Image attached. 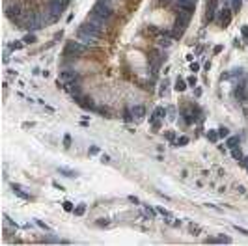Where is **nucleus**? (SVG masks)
Returning a JSON list of instances; mask_svg holds the SVG:
<instances>
[{
	"label": "nucleus",
	"mask_w": 248,
	"mask_h": 246,
	"mask_svg": "<svg viewBox=\"0 0 248 246\" xmlns=\"http://www.w3.org/2000/svg\"><path fill=\"white\" fill-rule=\"evenodd\" d=\"M190 15H192V11H189V9L179 11V15H177V19H175V23H174V37H179V35L185 32L187 24H189V20H190Z\"/></svg>",
	"instance_id": "f257e3e1"
},
{
	"label": "nucleus",
	"mask_w": 248,
	"mask_h": 246,
	"mask_svg": "<svg viewBox=\"0 0 248 246\" xmlns=\"http://www.w3.org/2000/svg\"><path fill=\"white\" fill-rule=\"evenodd\" d=\"M92 13L95 15V17H99L101 20H105V23H108V20L112 19V9H110V6L105 4L103 0H99V2L92 8Z\"/></svg>",
	"instance_id": "f03ea898"
},
{
	"label": "nucleus",
	"mask_w": 248,
	"mask_h": 246,
	"mask_svg": "<svg viewBox=\"0 0 248 246\" xmlns=\"http://www.w3.org/2000/svg\"><path fill=\"white\" fill-rule=\"evenodd\" d=\"M86 50H88V45H84V43H80V41H67V45H65V50H64V54H71V56H80V54H84Z\"/></svg>",
	"instance_id": "7ed1b4c3"
},
{
	"label": "nucleus",
	"mask_w": 248,
	"mask_h": 246,
	"mask_svg": "<svg viewBox=\"0 0 248 246\" xmlns=\"http://www.w3.org/2000/svg\"><path fill=\"white\" fill-rule=\"evenodd\" d=\"M77 39L80 41V43L88 45V47H93V45L97 43V39H99V37H95V35L88 34V32H84V30H78V32H77Z\"/></svg>",
	"instance_id": "20e7f679"
},
{
	"label": "nucleus",
	"mask_w": 248,
	"mask_h": 246,
	"mask_svg": "<svg viewBox=\"0 0 248 246\" xmlns=\"http://www.w3.org/2000/svg\"><path fill=\"white\" fill-rule=\"evenodd\" d=\"M60 80H62L64 84L75 82V80H78V73L73 71V69H64V71H60Z\"/></svg>",
	"instance_id": "39448f33"
},
{
	"label": "nucleus",
	"mask_w": 248,
	"mask_h": 246,
	"mask_svg": "<svg viewBox=\"0 0 248 246\" xmlns=\"http://www.w3.org/2000/svg\"><path fill=\"white\" fill-rule=\"evenodd\" d=\"M6 15H8V19H11V20H19V19H21V6H17V4L8 6L6 8Z\"/></svg>",
	"instance_id": "423d86ee"
},
{
	"label": "nucleus",
	"mask_w": 248,
	"mask_h": 246,
	"mask_svg": "<svg viewBox=\"0 0 248 246\" xmlns=\"http://www.w3.org/2000/svg\"><path fill=\"white\" fill-rule=\"evenodd\" d=\"M78 105L82 106L84 110H97V106L93 105V101L90 97H84V99H78Z\"/></svg>",
	"instance_id": "0eeeda50"
},
{
	"label": "nucleus",
	"mask_w": 248,
	"mask_h": 246,
	"mask_svg": "<svg viewBox=\"0 0 248 246\" xmlns=\"http://www.w3.org/2000/svg\"><path fill=\"white\" fill-rule=\"evenodd\" d=\"M230 23H231V11H230V9H222V11H220V24L226 28Z\"/></svg>",
	"instance_id": "6e6552de"
},
{
	"label": "nucleus",
	"mask_w": 248,
	"mask_h": 246,
	"mask_svg": "<svg viewBox=\"0 0 248 246\" xmlns=\"http://www.w3.org/2000/svg\"><path fill=\"white\" fill-rule=\"evenodd\" d=\"M231 157H233L235 160H237V162L241 164V166H244V155H242V153H241L239 146H237V147H233V149H231Z\"/></svg>",
	"instance_id": "1a4fd4ad"
},
{
	"label": "nucleus",
	"mask_w": 248,
	"mask_h": 246,
	"mask_svg": "<svg viewBox=\"0 0 248 246\" xmlns=\"http://www.w3.org/2000/svg\"><path fill=\"white\" fill-rule=\"evenodd\" d=\"M131 112H133V116L134 117H144V114H146V108L142 105H134L133 108H131Z\"/></svg>",
	"instance_id": "9d476101"
},
{
	"label": "nucleus",
	"mask_w": 248,
	"mask_h": 246,
	"mask_svg": "<svg viewBox=\"0 0 248 246\" xmlns=\"http://www.w3.org/2000/svg\"><path fill=\"white\" fill-rule=\"evenodd\" d=\"M239 146V136H228L226 140V147L228 149H233V147Z\"/></svg>",
	"instance_id": "9b49d317"
},
{
	"label": "nucleus",
	"mask_w": 248,
	"mask_h": 246,
	"mask_svg": "<svg viewBox=\"0 0 248 246\" xmlns=\"http://www.w3.org/2000/svg\"><path fill=\"white\" fill-rule=\"evenodd\" d=\"M174 90H175V91H185V90H187V80H183V78H177V80H175Z\"/></svg>",
	"instance_id": "f8f14e48"
},
{
	"label": "nucleus",
	"mask_w": 248,
	"mask_h": 246,
	"mask_svg": "<svg viewBox=\"0 0 248 246\" xmlns=\"http://www.w3.org/2000/svg\"><path fill=\"white\" fill-rule=\"evenodd\" d=\"M183 117H185V123L187 125H192L196 119V116H192V112L190 110H183Z\"/></svg>",
	"instance_id": "ddd939ff"
},
{
	"label": "nucleus",
	"mask_w": 248,
	"mask_h": 246,
	"mask_svg": "<svg viewBox=\"0 0 248 246\" xmlns=\"http://www.w3.org/2000/svg\"><path fill=\"white\" fill-rule=\"evenodd\" d=\"M58 172L62 173V175H65V177H77L78 175L75 170H69V168H58Z\"/></svg>",
	"instance_id": "4468645a"
},
{
	"label": "nucleus",
	"mask_w": 248,
	"mask_h": 246,
	"mask_svg": "<svg viewBox=\"0 0 248 246\" xmlns=\"http://www.w3.org/2000/svg\"><path fill=\"white\" fill-rule=\"evenodd\" d=\"M24 190H26V188H13V192H15V194H17V196H19V198H23V199H30V198H32V196H30V194H28V192H24Z\"/></svg>",
	"instance_id": "2eb2a0df"
},
{
	"label": "nucleus",
	"mask_w": 248,
	"mask_h": 246,
	"mask_svg": "<svg viewBox=\"0 0 248 246\" xmlns=\"http://www.w3.org/2000/svg\"><path fill=\"white\" fill-rule=\"evenodd\" d=\"M84 213H86V205H84V203H80L78 207H75V211H73L75 216H82Z\"/></svg>",
	"instance_id": "dca6fc26"
},
{
	"label": "nucleus",
	"mask_w": 248,
	"mask_h": 246,
	"mask_svg": "<svg viewBox=\"0 0 248 246\" xmlns=\"http://www.w3.org/2000/svg\"><path fill=\"white\" fill-rule=\"evenodd\" d=\"M23 43H24V45H32V43H35V35H34V34H26V35L23 37Z\"/></svg>",
	"instance_id": "f3484780"
},
{
	"label": "nucleus",
	"mask_w": 248,
	"mask_h": 246,
	"mask_svg": "<svg viewBox=\"0 0 248 246\" xmlns=\"http://www.w3.org/2000/svg\"><path fill=\"white\" fill-rule=\"evenodd\" d=\"M189 144V136H179L175 140V146H179V147H183V146H187Z\"/></svg>",
	"instance_id": "a211bd4d"
},
{
	"label": "nucleus",
	"mask_w": 248,
	"mask_h": 246,
	"mask_svg": "<svg viewBox=\"0 0 248 246\" xmlns=\"http://www.w3.org/2000/svg\"><path fill=\"white\" fill-rule=\"evenodd\" d=\"M168 86H170V82L166 80V78H164L163 82H160V91H159V93H160V97H163V95L166 93V90H168Z\"/></svg>",
	"instance_id": "6ab92c4d"
},
{
	"label": "nucleus",
	"mask_w": 248,
	"mask_h": 246,
	"mask_svg": "<svg viewBox=\"0 0 248 246\" xmlns=\"http://www.w3.org/2000/svg\"><path fill=\"white\" fill-rule=\"evenodd\" d=\"M218 136L220 138H228V136H230V129H228V127H220V129H218Z\"/></svg>",
	"instance_id": "aec40b11"
},
{
	"label": "nucleus",
	"mask_w": 248,
	"mask_h": 246,
	"mask_svg": "<svg viewBox=\"0 0 248 246\" xmlns=\"http://www.w3.org/2000/svg\"><path fill=\"white\" fill-rule=\"evenodd\" d=\"M207 138H209L211 142H216L220 136H218V132H216V131H209V132H207Z\"/></svg>",
	"instance_id": "412c9836"
},
{
	"label": "nucleus",
	"mask_w": 248,
	"mask_h": 246,
	"mask_svg": "<svg viewBox=\"0 0 248 246\" xmlns=\"http://www.w3.org/2000/svg\"><path fill=\"white\" fill-rule=\"evenodd\" d=\"M241 4H242V0H231V8H233V11H239Z\"/></svg>",
	"instance_id": "4be33fe9"
},
{
	"label": "nucleus",
	"mask_w": 248,
	"mask_h": 246,
	"mask_svg": "<svg viewBox=\"0 0 248 246\" xmlns=\"http://www.w3.org/2000/svg\"><path fill=\"white\" fill-rule=\"evenodd\" d=\"M62 205H64V209H65L67 213H73V211H75V207H73V203H71V201H64Z\"/></svg>",
	"instance_id": "5701e85b"
},
{
	"label": "nucleus",
	"mask_w": 248,
	"mask_h": 246,
	"mask_svg": "<svg viewBox=\"0 0 248 246\" xmlns=\"http://www.w3.org/2000/svg\"><path fill=\"white\" fill-rule=\"evenodd\" d=\"M233 229H235V231H239L241 235H244V237H248V229H244V228H241V226H237V224L233 226Z\"/></svg>",
	"instance_id": "b1692460"
},
{
	"label": "nucleus",
	"mask_w": 248,
	"mask_h": 246,
	"mask_svg": "<svg viewBox=\"0 0 248 246\" xmlns=\"http://www.w3.org/2000/svg\"><path fill=\"white\" fill-rule=\"evenodd\" d=\"M155 116H157V117H164V116H166V108H163V106H159V108L155 110Z\"/></svg>",
	"instance_id": "393cba45"
},
{
	"label": "nucleus",
	"mask_w": 248,
	"mask_h": 246,
	"mask_svg": "<svg viewBox=\"0 0 248 246\" xmlns=\"http://www.w3.org/2000/svg\"><path fill=\"white\" fill-rule=\"evenodd\" d=\"M23 41H15V43H11L9 47H11V50H19V49H23Z\"/></svg>",
	"instance_id": "a878e982"
},
{
	"label": "nucleus",
	"mask_w": 248,
	"mask_h": 246,
	"mask_svg": "<svg viewBox=\"0 0 248 246\" xmlns=\"http://www.w3.org/2000/svg\"><path fill=\"white\" fill-rule=\"evenodd\" d=\"M133 117H134V116H133V112H131V108H125V116H123V119H125V121H131Z\"/></svg>",
	"instance_id": "bb28decb"
},
{
	"label": "nucleus",
	"mask_w": 248,
	"mask_h": 246,
	"mask_svg": "<svg viewBox=\"0 0 248 246\" xmlns=\"http://www.w3.org/2000/svg\"><path fill=\"white\" fill-rule=\"evenodd\" d=\"M64 147H65V149H69V147H71V136L69 134L64 136Z\"/></svg>",
	"instance_id": "cd10ccee"
},
{
	"label": "nucleus",
	"mask_w": 248,
	"mask_h": 246,
	"mask_svg": "<svg viewBox=\"0 0 248 246\" xmlns=\"http://www.w3.org/2000/svg\"><path fill=\"white\" fill-rule=\"evenodd\" d=\"M189 229H190L192 233H201V228H200V226H196V224H190Z\"/></svg>",
	"instance_id": "c85d7f7f"
},
{
	"label": "nucleus",
	"mask_w": 248,
	"mask_h": 246,
	"mask_svg": "<svg viewBox=\"0 0 248 246\" xmlns=\"http://www.w3.org/2000/svg\"><path fill=\"white\" fill-rule=\"evenodd\" d=\"M157 213H160V214H163V216H166V218H172V214L166 211L164 207H159V209H157Z\"/></svg>",
	"instance_id": "c756f323"
},
{
	"label": "nucleus",
	"mask_w": 248,
	"mask_h": 246,
	"mask_svg": "<svg viewBox=\"0 0 248 246\" xmlns=\"http://www.w3.org/2000/svg\"><path fill=\"white\" fill-rule=\"evenodd\" d=\"M95 224H97L99 228H106V226H108L110 222H108V220H105V218H99V220H97V222H95Z\"/></svg>",
	"instance_id": "7c9ffc66"
},
{
	"label": "nucleus",
	"mask_w": 248,
	"mask_h": 246,
	"mask_svg": "<svg viewBox=\"0 0 248 246\" xmlns=\"http://www.w3.org/2000/svg\"><path fill=\"white\" fill-rule=\"evenodd\" d=\"M146 213H148V216H149V218H153L155 214H157V211H153V209H151L149 205H146Z\"/></svg>",
	"instance_id": "2f4dec72"
},
{
	"label": "nucleus",
	"mask_w": 248,
	"mask_h": 246,
	"mask_svg": "<svg viewBox=\"0 0 248 246\" xmlns=\"http://www.w3.org/2000/svg\"><path fill=\"white\" fill-rule=\"evenodd\" d=\"M4 224H6V226H15V228H17V224L11 222V218H9L8 214H4Z\"/></svg>",
	"instance_id": "473e14b6"
},
{
	"label": "nucleus",
	"mask_w": 248,
	"mask_h": 246,
	"mask_svg": "<svg viewBox=\"0 0 248 246\" xmlns=\"http://www.w3.org/2000/svg\"><path fill=\"white\" fill-rule=\"evenodd\" d=\"M218 239V242H224V244H230L231 242V239L230 237H224V235H220V237H216Z\"/></svg>",
	"instance_id": "72a5a7b5"
},
{
	"label": "nucleus",
	"mask_w": 248,
	"mask_h": 246,
	"mask_svg": "<svg viewBox=\"0 0 248 246\" xmlns=\"http://www.w3.org/2000/svg\"><path fill=\"white\" fill-rule=\"evenodd\" d=\"M190 71H192V73H196V71H200V64H196V62H192V64H190Z\"/></svg>",
	"instance_id": "f704fd0d"
},
{
	"label": "nucleus",
	"mask_w": 248,
	"mask_h": 246,
	"mask_svg": "<svg viewBox=\"0 0 248 246\" xmlns=\"http://www.w3.org/2000/svg\"><path fill=\"white\" fill-rule=\"evenodd\" d=\"M241 34H242V37L248 41V26H241Z\"/></svg>",
	"instance_id": "c9c22d12"
},
{
	"label": "nucleus",
	"mask_w": 248,
	"mask_h": 246,
	"mask_svg": "<svg viewBox=\"0 0 248 246\" xmlns=\"http://www.w3.org/2000/svg\"><path fill=\"white\" fill-rule=\"evenodd\" d=\"M166 138H168V140L175 146V134H174V132H166Z\"/></svg>",
	"instance_id": "e433bc0d"
},
{
	"label": "nucleus",
	"mask_w": 248,
	"mask_h": 246,
	"mask_svg": "<svg viewBox=\"0 0 248 246\" xmlns=\"http://www.w3.org/2000/svg\"><path fill=\"white\" fill-rule=\"evenodd\" d=\"M187 84H189V86H196V75L189 76V80H187Z\"/></svg>",
	"instance_id": "4c0bfd02"
},
{
	"label": "nucleus",
	"mask_w": 248,
	"mask_h": 246,
	"mask_svg": "<svg viewBox=\"0 0 248 246\" xmlns=\"http://www.w3.org/2000/svg\"><path fill=\"white\" fill-rule=\"evenodd\" d=\"M101 162H103V164H108V162H110V157L106 155V153H103V155H101Z\"/></svg>",
	"instance_id": "58836bf2"
},
{
	"label": "nucleus",
	"mask_w": 248,
	"mask_h": 246,
	"mask_svg": "<svg viewBox=\"0 0 248 246\" xmlns=\"http://www.w3.org/2000/svg\"><path fill=\"white\" fill-rule=\"evenodd\" d=\"M35 224H37V226H39V228H41V229H45V231H49V226H47V224H43L41 220H35Z\"/></svg>",
	"instance_id": "ea45409f"
},
{
	"label": "nucleus",
	"mask_w": 248,
	"mask_h": 246,
	"mask_svg": "<svg viewBox=\"0 0 248 246\" xmlns=\"http://www.w3.org/2000/svg\"><path fill=\"white\" fill-rule=\"evenodd\" d=\"M88 153H90V155H97V153H99V147H97V146H92Z\"/></svg>",
	"instance_id": "a19ab883"
},
{
	"label": "nucleus",
	"mask_w": 248,
	"mask_h": 246,
	"mask_svg": "<svg viewBox=\"0 0 248 246\" xmlns=\"http://www.w3.org/2000/svg\"><path fill=\"white\" fill-rule=\"evenodd\" d=\"M129 201H131V203H136V205H138V203H140V199L136 198V196H129Z\"/></svg>",
	"instance_id": "79ce46f5"
},
{
	"label": "nucleus",
	"mask_w": 248,
	"mask_h": 246,
	"mask_svg": "<svg viewBox=\"0 0 248 246\" xmlns=\"http://www.w3.org/2000/svg\"><path fill=\"white\" fill-rule=\"evenodd\" d=\"M52 187H54V188H58V190H64V187H62L60 183H56V181H52Z\"/></svg>",
	"instance_id": "37998d69"
},
{
	"label": "nucleus",
	"mask_w": 248,
	"mask_h": 246,
	"mask_svg": "<svg viewBox=\"0 0 248 246\" xmlns=\"http://www.w3.org/2000/svg\"><path fill=\"white\" fill-rule=\"evenodd\" d=\"M160 45H163V47H170V41L168 39H160Z\"/></svg>",
	"instance_id": "c03bdc74"
},
{
	"label": "nucleus",
	"mask_w": 248,
	"mask_h": 246,
	"mask_svg": "<svg viewBox=\"0 0 248 246\" xmlns=\"http://www.w3.org/2000/svg\"><path fill=\"white\" fill-rule=\"evenodd\" d=\"M222 52V45H216L215 47V54H220Z\"/></svg>",
	"instance_id": "a18cd8bd"
},
{
	"label": "nucleus",
	"mask_w": 248,
	"mask_h": 246,
	"mask_svg": "<svg viewBox=\"0 0 248 246\" xmlns=\"http://www.w3.org/2000/svg\"><path fill=\"white\" fill-rule=\"evenodd\" d=\"M237 190H239V194H244L246 190H244V187H242V184H239V187H237Z\"/></svg>",
	"instance_id": "49530a36"
},
{
	"label": "nucleus",
	"mask_w": 248,
	"mask_h": 246,
	"mask_svg": "<svg viewBox=\"0 0 248 246\" xmlns=\"http://www.w3.org/2000/svg\"><path fill=\"white\" fill-rule=\"evenodd\" d=\"M194 95H196V97H200V95H201V90H200V88H196V90H194Z\"/></svg>",
	"instance_id": "de8ad7c7"
},
{
	"label": "nucleus",
	"mask_w": 248,
	"mask_h": 246,
	"mask_svg": "<svg viewBox=\"0 0 248 246\" xmlns=\"http://www.w3.org/2000/svg\"><path fill=\"white\" fill-rule=\"evenodd\" d=\"M244 168L248 170V157H244Z\"/></svg>",
	"instance_id": "09e8293b"
}]
</instances>
